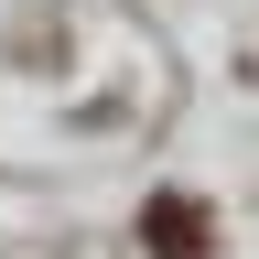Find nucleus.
I'll use <instances>...</instances> for the list:
<instances>
[{
	"label": "nucleus",
	"instance_id": "nucleus-1",
	"mask_svg": "<svg viewBox=\"0 0 259 259\" xmlns=\"http://www.w3.org/2000/svg\"><path fill=\"white\" fill-rule=\"evenodd\" d=\"M141 248L151 259H216V216L194 205V194H151L141 205Z\"/></svg>",
	"mask_w": 259,
	"mask_h": 259
}]
</instances>
